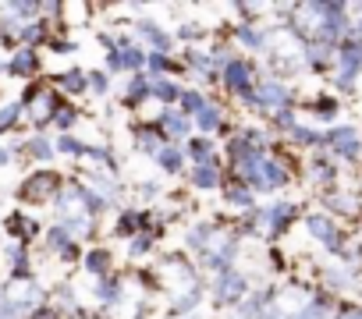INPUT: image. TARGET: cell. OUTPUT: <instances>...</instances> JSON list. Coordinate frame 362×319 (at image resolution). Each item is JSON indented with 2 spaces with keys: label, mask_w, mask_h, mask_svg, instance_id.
Here are the masks:
<instances>
[{
  "label": "cell",
  "mask_w": 362,
  "mask_h": 319,
  "mask_svg": "<svg viewBox=\"0 0 362 319\" xmlns=\"http://www.w3.org/2000/svg\"><path fill=\"white\" fill-rule=\"evenodd\" d=\"M146 64H149L153 71H167V68H170V57H167V54H146Z\"/></svg>",
  "instance_id": "836d02e7"
},
{
  "label": "cell",
  "mask_w": 362,
  "mask_h": 319,
  "mask_svg": "<svg viewBox=\"0 0 362 319\" xmlns=\"http://www.w3.org/2000/svg\"><path fill=\"white\" fill-rule=\"evenodd\" d=\"M146 96H149V78L139 71V75L128 78V85H124V100H128V103H142Z\"/></svg>",
  "instance_id": "44dd1931"
},
{
  "label": "cell",
  "mask_w": 362,
  "mask_h": 319,
  "mask_svg": "<svg viewBox=\"0 0 362 319\" xmlns=\"http://www.w3.org/2000/svg\"><path fill=\"white\" fill-rule=\"evenodd\" d=\"M245 100L256 103V107H267V110H281V103L288 100V89H284L281 82H259Z\"/></svg>",
  "instance_id": "ba28073f"
},
{
  "label": "cell",
  "mask_w": 362,
  "mask_h": 319,
  "mask_svg": "<svg viewBox=\"0 0 362 319\" xmlns=\"http://www.w3.org/2000/svg\"><path fill=\"white\" fill-rule=\"evenodd\" d=\"M206 103H210V100H206L203 92H196V89H181V107H185L181 114H185V117H196Z\"/></svg>",
  "instance_id": "7402d4cb"
},
{
  "label": "cell",
  "mask_w": 362,
  "mask_h": 319,
  "mask_svg": "<svg viewBox=\"0 0 362 319\" xmlns=\"http://www.w3.org/2000/svg\"><path fill=\"white\" fill-rule=\"evenodd\" d=\"M160 145H167V138L160 135V128H153V124H139V128H135V149H139V152L156 156Z\"/></svg>",
  "instance_id": "30bf717a"
},
{
  "label": "cell",
  "mask_w": 362,
  "mask_h": 319,
  "mask_svg": "<svg viewBox=\"0 0 362 319\" xmlns=\"http://www.w3.org/2000/svg\"><path fill=\"white\" fill-rule=\"evenodd\" d=\"M156 128H160V135H163L167 142H174V145H177L181 138H189L192 121H189L185 114H181V110H167V107H163V110H160V124H156Z\"/></svg>",
  "instance_id": "8992f818"
},
{
  "label": "cell",
  "mask_w": 362,
  "mask_h": 319,
  "mask_svg": "<svg viewBox=\"0 0 362 319\" xmlns=\"http://www.w3.org/2000/svg\"><path fill=\"white\" fill-rule=\"evenodd\" d=\"M11 160H15V149L0 145V167H11Z\"/></svg>",
  "instance_id": "d590c367"
},
{
  "label": "cell",
  "mask_w": 362,
  "mask_h": 319,
  "mask_svg": "<svg viewBox=\"0 0 362 319\" xmlns=\"http://www.w3.org/2000/svg\"><path fill=\"white\" fill-rule=\"evenodd\" d=\"M146 227H149V213H146V210H124V213H121V234H132V238H135V234H142Z\"/></svg>",
  "instance_id": "d6986e66"
},
{
  "label": "cell",
  "mask_w": 362,
  "mask_h": 319,
  "mask_svg": "<svg viewBox=\"0 0 362 319\" xmlns=\"http://www.w3.org/2000/svg\"><path fill=\"white\" fill-rule=\"evenodd\" d=\"M135 40H139V47H149V54H163V50H170V36L156 25V22H135Z\"/></svg>",
  "instance_id": "52a82bcc"
},
{
  "label": "cell",
  "mask_w": 362,
  "mask_h": 319,
  "mask_svg": "<svg viewBox=\"0 0 362 319\" xmlns=\"http://www.w3.org/2000/svg\"><path fill=\"white\" fill-rule=\"evenodd\" d=\"M135 195H139L142 203H153V199L160 195V185H156V181H142V185H135Z\"/></svg>",
  "instance_id": "d6a6232c"
},
{
  "label": "cell",
  "mask_w": 362,
  "mask_h": 319,
  "mask_svg": "<svg viewBox=\"0 0 362 319\" xmlns=\"http://www.w3.org/2000/svg\"><path fill=\"white\" fill-rule=\"evenodd\" d=\"M0 298H4L8 305H15L22 315H29V312L43 308L47 291H43V284H36L33 277H15V280L4 287V291H0Z\"/></svg>",
  "instance_id": "6da1fadb"
},
{
  "label": "cell",
  "mask_w": 362,
  "mask_h": 319,
  "mask_svg": "<svg viewBox=\"0 0 362 319\" xmlns=\"http://www.w3.org/2000/svg\"><path fill=\"white\" fill-rule=\"evenodd\" d=\"M153 160L160 164V171H167V174H177L181 167H185V152H181V145H174V142L160 145V152Z\"/></svg>",
  "instance_id": "4fadbf2b"
},
{
  "label": "cell",
  "mask_w": 362,
  "mask_h": 319,
  "mask_svg": "<svg viewBox=\"0 0 362 319\" xmlns=\"http://www.w3.org/2000/svg\"><path fill=\"white\" fill-rule=\"evenodd\" d=\"M309 231H313L316 238H323V241H334V227H330V220H323V217H313V220H309Z\"/></svg>",
  "instance_id": "4dcf8cb0"
},
{
  "label": "cell",
  "mask_w": 362,
  "mask_h": 319,
  "mask_svg": "<svg viewBox=\"0 0 362 319\" xmlns=\"http://www.w3.org/2000/svg\"><path fill=\"white\" fill-rule=\"evenodd\" d=\"M238 40H242L245 47H263V36H259V29H249V25H238Z\"/></svg>",
  "instance_id": "1f68e13d"
},
{
  "label": "cell",
  "mask_w": 362,
  "mask_h": 319,
  "mask_svg": "<svg viewBox=\"0 0 362 319\" xmlns=\"http://www.w3.org/2000/svg\"><path fill=\"white\" fill-rule=\"evenodd\" d=\"M25 319H61V312H54V308H36V312H29Z\"/></svg>",
  "instance_id": "e575fe53"
},
{
  "label": "cell",
  "mask_w": 362,
  "mask_h": 319,
  "mask_svg": "<svg viewBox=\"0 0 362 319\" xmlns=\"http://www.w3.org/2000/svg\"><path fill=\"white\" fill-rule=\"evenodd\" d=\"M22 152L25 156H33V160H40V164H47V160H54V138H47V135H36V138H29L25 145H22Z\"/></svg>",
  "instance_id": "2e32d148"
},
{
  "label": "cell",
  "mask_w": 362,
  "mask_h": 319,
  "mask_svg": "<svg viewBox=\"0 0 362 319\" xmlns=\"http://www.w3.org/2000/svg\"><path fill=\"white\" fill-rule=\"evenodd\" d=\"M192 36L199 40V36H203V29H199V25H185V29H181V40H192Z\"/></svg>",
  "instance_id": "8d00e7d4"
},
{
  "label": "cell",
  "mask_w": 362,
  "mask_h": 319,
  "mask_svg": "<svg viewBox=\"0 0 362 319\" xmlns=\"http://www.w3.org/2000/svg\"><path fill=\"white\" fill-rule=\"evenodd\" d=\"M149 96H153V100H160V103L167 107V103L181 100V85H177L174 78H163V75H156V78H149Z\"/></svg>",
  "instance_id": "5bb4252c"
},
{
  "label": "cell",
  "mask_w": 362,
  "mask_h": 319,
  "mask_svg": "<svg viewBox=\"0 0 362 319\" xmlns=\"http://www.w3.org/2000/svg\"><path fill=\"white\" fill-rule=\"evenodd\" d=\"M18 117H22V103H4V107H0V131L15 128Z\"/></svg>",
  "instance_id": "4316f807"
},
{
  "label": "cell",
  "mask_w": 362,
  "mask_h": 319,
  "mask_svg": "<svg viewBox=\"0 0 362 319\" xmlns=\"http://www.w3.org/2000/svg\"><path fill=\"white\" fill-rule=\"evenodd\" d=\"M22 110H29L25 117L33 121V124H47V121H54V114H57V96L50 92V89H33L29 96H25V107Z\"/></svg>",
  "instance_id": "3957f363"
},
{
  "label": "cell",
  "mask_w": 362,
  "mask_h": 319,
  "mask_svg": "<svg viewBox=\"0 0 362 319\" xmlns=\"http://www.w3.org/2000/svg\"><path fill=\"white\" fill-rule=\"evenodd\" d=\"M189 156L196 160V164H206V160H214L210 138H189Z\"/></svg>",
  "instance_id": "484cf974"
},
{
  "label": "cell",
  "mask_w": 362,
  "mask_h": 319,
  "mask_svg": "<svg viewBox=\"0 0 362 319\" xmlns=\"http://www.w3.org/2000/svg\"><path fill=\"white\" fill-rule=\"evenodd\" d=\"M224 203H231L235 210H252V192L235 185V188H224Z\"/></svg>",
  "instance_id": "603a6c76"
},
{
  "label": "cell",
  "mask_w": 362,
  "mask_h": 319,
  "mask_svg": "<svg viewBox=\"0 0 362 319\" xmlns=\"http://www.w3.org/2000/svg\"><path fill=\"white\" fill-rule=\"evenodd\" d=\"M192 185H196L199 192H210V188H217V185H221L217 156H214V160H206V164H196V171H192Z\"/></svg>",
  "instance_id": "8fae6325"
},
{
  "label": "cell",
  "mask_w": 362,
  "mask_h": 319,
  "mask_svg": "<svg viewBox=\"0 0 362 319\" xmlns=\"http://www.w3.org/2000/svg\"><path fill=\"white\" fill-rule=\"evenodd\" d=\"M47 245H50V252L61 255V259H71V255H75V238H71L61 224H54V227L47 231Z\"/></svg>",
  "instance_id": "7c38bea8"
},
{
  "label": "cell",
  "mask_w": 362,
  "mask_h": 319,
  "mask_svg": "<svg viewBox=\"0 0 362 319\" xmlns=\"http://www.w3.org/2000/svg\"><path fill=\"white\" fill-rule=\"evenodd\" d=\"M57 192H61V178H57V171H50V167L33 171V174L18 185V199H25V203H54Z\"/></svg>",
  "instance_id": "7a4b0ae2"
},
{
  "label": "cell",
  "mask_w": 362,
  "mask_h": 319,
  "mask_svg": "<svg viewBox=\"0 0 362 319\" xmlns=\"http://www.w3.org/2000/svg\"><path fill=\"white\" fill-rule=\"evenodd\" d=\"M185 61H189V68H192V71H199L203 78L214 71V57H210L206 50H189V57H185Z\"/></svg>",
  "instance_id": "cb8c5ba5"
},
{
  "label": "cell",
  "mask_w": 362,
  "mask_h": 319,
  "mask_svg": "<svg viewBox=\"0 0 362 319\" xmlns=\"http://www.w3.org/2000/svg\"><path fill=\"white\" fill-rule=\"evenodd\" d=\"M8 71H11V75H36V71H40V57H36V50L22 47L18 54H11Z\"/></svg>",
  "instance_id": "9a60e30c"
},
{
  "label": "cell",
  "mask_w": 362,
  "mask_h": 319,
  "mask_svg": "<svg viewBox=\"0 0 362 319\" xmlns=\"http://www.w3.org/2000/svg\"><path fill=\"white\" fill-rule=\"evenodd\" d=\"M192 121H196V128L206 135V131H217V128L224 124V110H221L217 103H206V107H203V110H199Z\"/></svg>",
  "instance_id": "ac0fdd59"
},
{
  "label": "cell",
  "mask_w": 362,
  "mask_h": 319,
  "mask_svg": "<svg viewBox=\"0 0 362 319\" xmlns=\"http://www.w3.org/2000/svg\"><path fill=\"white\" fill-rule=\"evenodd\" d=\"M54 149H57V152H68V156H78V152L86 149V142L75 138V135H61V138H54Z\"/></svg>",
  "instance_id": "f1b7e54d"
},
{
  "label": "cell",
  "mask_w": 362,
  "mask_h": 319,
  "mask_svg": "<svg viewBox=\"0 0 362 319\" xmlns=\"http://www.w3.org/2000/svg\"><path fill=\"white\" fill-rule=\"evenodd\" d=\"M86 89H89V92H100V96L110 92V75H107V71H89V75H86Z\"/></svg>",
  "instance_id": "83f0119b"
},
{
  "label": "cell",
  "mask_w": 362,
  "mask_h": 319,
  "mask_svg": "<svg viewBox=\"0 0 362 319\" xmlns=\"http://www.w3.org/2000/svg\"><path fill=\"white\" fill-rule=\"evenodd\" d=\"M245 291H249V280H245L242 273H235V270H221L217 280H214V294H217V301H224V305H235Z\"/></svg>",
  "instance_id": "277c9868"
},
{
  "label": "cell",
  "mask_w": 362,
  "mask_h": 319,
  "mask_svg": "<svg viewBox=\"0 0 362 319\" xmlns=\"http://www.w3.org/2000/svg\"><path fill=\"white\" fill-rule=\"evenodd\" d=\"M4 263H8L15 273L29 270V248H25V241H8V245H4Z\"/></svg>",
  "instance_id": "ffe728a7"
},
{
  "label": "cell",
  "mask_w": 362,
  "mask_h": 319,
  "mask_svg": "<svg viewBox=\"0 0 362 319\" xmlns=\"http://www.w3.org/2000/svg\"><path fill=\"white\" fill-rule=\"evenodd\" d=\"M153 241H156V238H153L149 231H142V234H135V238L128 241V255H132V259H142V255H149V248H153Z\"/></svg>",
  "instance_id": "d4e9b609"
},
{
  "label": "cell",
  "mask_w": 362,
  "mask_h": 319,
  "mask_svg": "<svg viewBox=\"0 0 362 319\" xmlns=\"http://www.w3.org/2000/svg\"><path fill=\"white\" fill-rule=\"evenodd\" d=\"M224 85L231 92H238V96H249L252 92V64L242 61V57H231L224 64Z\"/></svg>",
  "instance_id": "5b68a950"
},
{
  "label": "cell",
  "mask_w": 362,
  "mask_h": 319,
  "mask_svg": "<svg viewBox=\"0 0 362 319\" xmlns=\"http://www.w3.org/2000/svg\"><path fill=\"white\" fill-rule=\"evenodd\" d=\"M75 121H78V110H75V107H57V114H54V124H57L64 135H68V128H71Z\"/></svg>",
  "instance_id": "f546056e"
},
{
  "label": "cell",
  "mask_w": 362,
  "mask_h": 319,
  "mask_svg": "<svg viewBox=\"0 0 362 319\" xmlns=\"http://www.w3.org/2000/svg\"><path fill=\"white\" fill-rule=\"evenodd\" d=\"M54 89L57 92H68V96H78V92H86V71H64V75H57L54 78Z\"/></svg>",
  "instance_id": "e0dca14e"
},
{
  "label": "cell",
  "mask_w": 362,
  "mask_h": 319,
  "mask_svg": "<svg viewBox=\"0 0 362 319\" xmlns=\"http://www.w3.org/2000/svg\"><path fill=\"white\" fill-rule=\"evenodd\" d=\"M110 266H114V255H110V248H89L86 255H82V270L89 273V277H110Z\"/></svg>",
  "instance_id": "9c48e42d"
}]
</instances>
